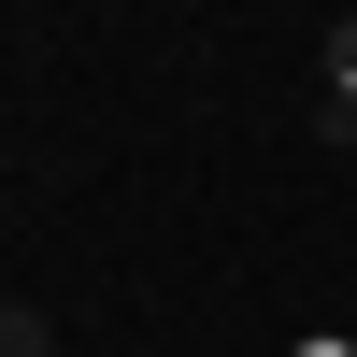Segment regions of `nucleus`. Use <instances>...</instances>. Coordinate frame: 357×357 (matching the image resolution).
<instances>
[{
	"instance_id": "obj_1",
	"label": "nucleus",
	"mask_w": 357,
	"mask_h": 357,
	"mask_svg": "<svg viewBox=\"0 0 357 357\" xmlns=\"http://www.w3.org/2000/svg\"><path fill=\"white\" fill-rule=\"evenodd\" d=\"M0 357H57V329H43V301H0Z\"/></svg>"
},
{
	"instance_id": "obj_2",
	"label": "nucleus",
	"mask_w": 357,
	"mask_h": 357,
	"mask_svg": "<svg viewBox=\"0 0 357 357\" xmlns=\"http://www.w3.org/2000/svg\"><path fill=\"white\" fill-rule=\"evenodd\" d=\"M329 100H357V15L329 29Z\"/></svg>"
},
{
	"instance_id": "obj_3",
	"label": "nucleus",
	"mask_w": 357,
	"mask_h": 357,
	"mask_svg": "<svg viewBox=\"0 0 357 357\" xmlns=\"http://www.w3.org/2000/svg\"><path fill=\"white\" fill-rule=\"evenodd\" d=\"M314 129H329V158L357 172V100H329V114H314Z\"/></svg>"
}]
</instances>
